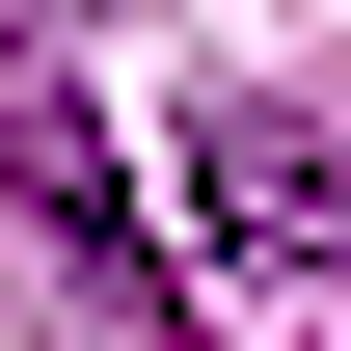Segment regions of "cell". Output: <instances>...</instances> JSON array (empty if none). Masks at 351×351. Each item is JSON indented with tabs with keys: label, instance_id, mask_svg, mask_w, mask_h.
I'll return each instance as SVG.
<instances>
[{
	"label": "cell",
	"instance_id": "cell-1",
	"mask_svg": "<svg viewBox=\"0 0 351 351\" xmlns=\"http://www.w3.org/2000/svg\"><path fill=\"white\" fill-rule=\"evenodd\" d=\"M0 135H27V189H54V243H82V270H108V298H162V270H135V189H108V135H82V108H54V82H27V108H0Z\"/></svg>",
	"mask_w": 351,
	"mask_h": 351
}]
</instances>
